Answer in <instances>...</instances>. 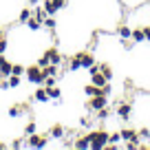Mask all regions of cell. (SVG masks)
<instances>
[{
    "label": "cell",
    "instance_id": "obj_1",
    "mask_svg": "<svg viewBox=\"0 0 150 150\" xmlns=\"http://www.w3.org/2000/svg\"><path fill=\"white\" fill-rule=\"evenodd\" d=\"M88 144H91V148L93 150H102V148H106V144H108V132L106 130H91L88 135Z\"/></svg>",
    "mask_w": 150,
    "mask_h": 150
},
{
    "label": "cell",
    "instance_id": "obj_2",
    "mask_svg": "<svg viewBox=\"0 0 150 150\" xmlns=\"http://www.w3.org/2000/svg\"><path fill=\"white\" fill-rule=\"evenodd\" d=\"M24 77H27L31 84H44V77H47V75L42 73V66L40 64H31V66L24 69Z\"/></svg>",
    "mask_w": 150,
    "mask_h": 150
},
{
    "label": "cell",
    "instance_id": "obj_3",
    "mask_svg": "<svg viewBox=\"0 0 150 150\" xmlns=\"http://www.w3.org/2000/svg\"><path fill=\"white\" fill-rule=\"evenodd\" d=\"M47 144H49V135H40V132L27 135V146L29 148H47Z\"/></svg>",
    "mask_w": 150,
    "mask_h": 150
},
{
    "label": "cell",
    "instance_id": "obj_4",
    "mask_svg": "<svg viewBox=\"0 0 150 150\" xmlns=\"http://www.w3.org/2000/svg\"><path fill=\"white\" fill-rule=\"evenodd\" d=\"M104 106H108L106 95H95V97H91L88 102H86V110H91V112H97L99 108H104Z\"/></svg>",
    "mask_w": 150,
    "mask_h": 150
},
{
    "label": "cell",
    "instance_id": "obj_5",
    "mask_svg": "<svg viewBox=\"0 0 150 150\" xmlns=\"http://www.w3.org/2000/svg\"><path fill=\"white\" fill-rule=\"evenodd\" d=\"M132 115V104L130 102H119L117 104V117L119 119H128Z\"/></svg>",
    "mask_w": 150,
    "mask_h": 150
},
{
    "label": "cell",
    "instance_id": "obj_6",
    "mask_svg": "<svg viewBox=\"0 0 150 150\" xmlns=\"http://www.w3.org/2000/svg\"><path fill=\"white\" fill-rule=\"evenodd\" d=\"M44 55L49 57V62H51V64H60V62H62V53L57 51V47L47 49V51H44Z\"/></svg>",
    "mask_w": 150,
    "mask_h": 150
},
{
    "label": "cell",
    "instance_id": "obj_7",
    "mask_svg": "<svg viewBox=\"0 0 150 150\" xmlns=\"http://www.w3.org/2000/svg\"><path fill=\"white\" fill-rule=\"evenodd\" d=\"M11 66H13V64L5 57V53H0V73L9 77V75H11Z\"/></svg>",
    "mask_w": 150,
    "mask_h": 150
},
{
    "label": "cell",
    "instance_id": "obj_8",
    "mask_svg": "<svg viewBox=\"0 0 150 150\" xmlns=\"http://www.w3.org/2000/svg\"><path fill=\"white\" fill-rule=\"evenodd\" d=\"M27 110H29V106L20 102V104H16V106L9 108V117H20V115H22V112H27Z\"/></svg>",
    "mask_w": 150,
    "mask_h": 150
},
{
    "label": "cell",
    "instance_id": "obj_9",
    "mask_svg": "<svg viewBox=\"0 0 150 150\" xmlns=\"http://www.w3.org/2000/svg\"><path fill=\"white\" fill-rule=\"evenodd\" d=\"M80 69H82V55H80V53H75V55H73V57L69 60V71L77 73Z\"/></svg>",
    "mask_w": 150,
    "mask_h": 150
},
{
    "label": "cell",
    "instance_id": "obj_10",
    "mask_svg": "<svg viewBox=\"0 0 150 150\" xmlns=\"http://www.w3.org/2000/svg\"><path fill=\"white\" fill-rule=\"evenodd\" d=\"M80 55H82V69H91V66L95 64L93 53H88V51H80Z\"/></svg>",
    "mask_w": 150,
    "mask_h": 150
},
{
    "label": "cell",
    "instance_id": "obj_11",
    "mask_svg": "<svg viewBox=\"0 0 150 150\" xmlns=\"http://www.w3.org/2000/svg\"><path fill=\"white\" fill-rule=\"evenodd\" d=\"M119 132H122V139L124 141H139V132H137V130L124 128V130H119Z\"/></svg>",
    "mask_w": 150,
    "mask_h": 150
},
{
    "label": "cell",
    "instance_id": "obj_12",
    "mask_svg": "<svg viewBox=\"0 0 150 150\" xmlns=\"http://www.w3.org/2000/svg\"><path fill=\"white\" fill-rule=\"evenodd\" d=\"M91 82H93L95 86H104L108 80H106V77L102 75V71H95V73H91Z\"/></svg>",
    "mask_w": 150,
    "mask_h": 150
},
{
    "label": "cell",
    "instance_id": "obj_13",
    "mask_svg": "<svg viewBox=\"0 0 150 150\" xmlns=\"http://www.w3.org/2000/svg\"><path fill=\"white\" fill-rule=\"evenodd\" d=\"M49 135H51L53 139H62V137H64V126H60V124H53L51 130H49Z\"/></svg>",
    "mask_w": 150,
    "mask_h": 150
},
{
    "label": "cell",
    "instance_id": "obj_14",
    "mask_svg": "<svg viewBox=\"0 0 150 150\" xmlns=\"http://www.w3.org/2000/svg\"><path fill=\"white\" fill-rule=\"evenodd\" d=\"M47 93H49V97H51V99H57V102L62 99V88H60V86H55V84L47 86Z\"/></svg>",
    "mask_w": 150,
    "mask_h": 150
},
{
    "label": "cell",
    "instance_id": "obj_15",
    "mask_svg": "<svg viewBox=\"0 0 150 150\" xmlns=\"http://www.w3.org/2000/svg\"><path fill=\"white\" fill-rule=\"evenodd\" d=\"M130 40H132V42H144V40H146V31H144V27H139V29H132V35H130Z\"/></svg>",
    "mask_w": 150,
    "mask_h": 150
},
{
    "label": "cell",
    "instance_id": "obj_16",
    "mask_svg": "<svg viewBox=\"0 0 150 150\" xmlns=\"http://www.w3.org/2000/svg\"><path fill=\"white\" fill-rule=\"evenodd\" d=\"M35 102H42V104H47V102H51V97H49V93H47V88H38L35 91Z\"/></svg>",
    "mask_w": 150,
    "mask_h": 150
},
{
    "label": "cell",
    "instance_id": "obj_17",
    "mask_svg": "<svg viewBox=\"0 0 150 150\" xmlns=\"http://www.w3.org/2000/svg\"><path fill=\"white\" fill-rule=\"evenodd\" d=\"M73 148H80V150H86V148H91V144H88V137H77V139L73 141Z\"/></svg>",
    "mask_w": 150,
    "mask_h": 150
},
{
    "label": "cell",
    "instance_id": "obj_18",
    "mask_svg": "<svg viewBox=\"0 0 150 150\" xmlns=\"http://www.w3.org/2000/svg\"><path fill=\"white\" fill-rule=\"evenodd\" d=\"M117 35L122 38V40H130V35H132V27H126V24H124V27H119V29H117Z\"/></svg>",
    "mask_w": 150,
    "mask_h": 150
},
{
    "label": "cell",
    "instance_id": "obj_19",
    "mask_svg": "<svg viewBox=\"0 0 150 150\" xmlns=\"http://www.w3.org/2000/svg\"><path fill=\"white\" fill-rule=\"evenodd\" d=\"M99 71H102V75H104V77H106L108 82H112V75H115V73H112L110 64H106V62H104V64H99Z\"/></svg>",
    "mask_w": 150,
    "mask_h": 150
},
{
    "label": "cell",
    "instance_id": "obj_20",
    "mask_svg": "<svg viewBox=\"0 0 150 150\" xmlns=\"http://www.w3.org/2000/svg\"><path fill=\"white\" fill-rule=\"evenodd\" d=\"M27 27H29V31H40V29H42V22H40L38 18H33V16H31V18L27 20Z\"/></svg>",
    "mask_w": 150,
    "mask_h": 150
},
{
    "label": "cell",
    "instance_id": "obj_21",
    "mask_svg": "<svg viewBox=\"0 0 150 150\" xmlns=\"http://www.w3.org/2000/svg\"><path fill=\"white\" fill-rule=\"evenodd\" d=\"M42 9H44V11H47V13H49V16H55V13H57V9H55V5H53V0H44V2H42Z\"/></svg>",
    "mask_w": 150,
    "mask_h": 150
},
{
    "label": "cell",
    "instance_id": "obj_22",
    "mask_svg": "<svg viewBox=\"0 0 150 150\" xmlns=\"http://www.w3.org/2000/svg\"><path fill=\"white\" fill-rule=\"evenodd\" d=\"M20 84H22V75H13V73H11L9 75V86H11V88H18Z\"/></svg>",
    "mask_w": 150,
    "mask_h": 150
},
{
    "label": "cell",
    "instance_id": "obj_23",
    "mask_svg": "<svg viewBox=\"0 0 150 150\" xmlns=\"http://www.w3.org/2000/svg\"><path fill=\"white\" fill-rule=\"evenodd\" d=\"M55 16H47V18H44V22H42V27H47L49 31H53V29H55Z\"/></svg>",
    "mask_w": 150,
    "mask_h": 150
},
{
    "label": "cell",
    "instance_id": "obj_24",
    "mask_svg": "<svg viewBox=\"0 0 150 150\" xmlns=\"http://www.w3.org/2000/svg\"><path fill=\"white\" fill-rule=\"evenodd\" d=\"M31 16H33V11H31V9H29V7H24V9H22V11H20V16H18V20H20V22H27V20H29V18H31Z\"/></svg>",
    "mask_w": 150,
    "mask_h": 150
},
{
    "label": "cell",
    "instance_id": "obj_25",
    "mask_svg": "<svg viewBox=\"0 0 150 150\" xmlns=\"http://www.w3.org/2000/svg\"><path fill=\"white\" fill-rule=\"evenodd\" d=\"M95 115H97V119H108V117H110V108H108V106H104V108H99V110L95 112Z\"/></svg>",
    "mask_w": 150,
    "mask_h": 150
},
{
    "label": "cell",
    "instance_id": "obj_26",
    "mask_svg": "<svg viewBox=\"0 0 150 150\" xmlns=\"http://www.w3.org/2000/svg\"><path fill=\"white\" fill-rule=\"evenodd\" d=\"M47 11H44V9H40V7H38V9L35 11H33V18H38V20H40V22H44V18H47Z\"/></svg>",
    "mask_w": 150,
    "mask_h": 150
},
{
    "label": "cell",
    "instance_id": "obj_27",
    "mask_svg": "<svg viewBox=\"0 0 150 150\" xmlns=\"http://www.w3.org/2000/svg\"><path fill=\"white\" fill-rule=\"evenodd\" d=\"M35 130H38V124L35 122H29L27 126H24V135H33Z\"/></svg>",
    "mask_w": 150,
    "mask_h": 150
},
{
    "label": "cell",
    "instance_id": "obj_28",
    "mask_svg": "<svg viewBox=\"0 0 150 150\" xmlns=\"http://www.w3.org/2000/svg\"><path fill=\"white\" fill-rule=\"evenodd\" d=\"M0 88H2V91H9L11 88V86H9V77L2 75V73H0Z\"/></svg>",
    "mask_w": 150,
    "mask_h": 150
},
{
    "label": "cell",
    "instance_id": "obj_29",
    "mask_svg": "<svg viewBox=\"0 0 150 150\" xmlns=\"http://www.w3.org/2000/svg\"><path fill=\"white\" fill-rule=\"evenodd\" d=\"M24 69H27V66H22V64H13V66H11V73H13V75H24Z\"/></svg>",
    "mask_w": 150,
    "mask_h": 150
},
{
    "label": "cell",
    "instance_id": "obj_30",
    "mask_svg": "<svg viewBox=\"0 0 150 150\" xmlns=\"http://www.w3.org/2000/svg\"><path fill=\"white\" fill-rule=\"evenodd\" d=\"M5 51H7V38L2 33V29H0V53H5Z\"/></svg>",
    "mask_w": 150,
    "mask_h": 150
},
{
    "label": "cell",
    "instance_id": "obj_31",
    "mask_svg": "<svg viewBox=\"0 0 150 150\" xmlns=\"http://www.w3.org/2000/svg\"><path fill=\"white\" fill-rule=\"evenodd\" d=\"M53 5H55V9L60 11V9H64V7L69 5V0H53Z\"/></svg>",
    "mask_w": 150,
    "mask_h": 150
},
{
    "label": "cell",
    "instance_id": "obj_32",
    "mask_svg": "<svg viewBox=\"0 0 150 150\" xmlns=\"http://www.w3.org/2000/svg\"><path fill=\"white\" fill-rule=\"evenodd\" d=\"M22 146H24V141H22V139H16V141H13V144H11V148H16V150H20V148H22Z\"/></svg>",
    "mask_w": 150,
    "mask_h": 150
},
{
    "label": "cell",
    "instance_id": "obj_33",
    "mask_svg": "<svg viewBox=\"0 0 150 150\" xmlns=\"http://www.w3.org/2000/svg\"><path fill=\"white\" fill-rule=\"evenodd\" d=\"M139 137H144V139H150V130H148V128H141V130H139Z\"/></svg>",
    "mask_w": 150,
    "mask_h": 150
},
{
    "label": "cell",
    "instance_id": "obj_34",
    "mask_svg": "<svg viewBox=\"0 0 150 150\" xmlns=\"http://www.w3.org/2000/svg\"><path fill=\"white\" fill-rule=\"evenodd\" d=\"M80 126L88 128V126H91V117H82V119H80Z\"/></svg>",
    "mask_w": 150,
    "mask_h": 150
},
{
    "label": "cell",
    "instance_id": "obj_35",
    "mask_svg": "<svg viewBox=\"0 0 150 150\" xmlns=\"http://www.w3.org/2000/svg\"><path fill=\"white\" fill-rule=\"evenodd\" d=\"M38 64H40V66H47V64H49V57H47V55H42L40 60H38Z\"/></svg>",
    "mask_w": 150,
    "mask_h": 150
},
{
    "label": "cell",
    "instance_id": "obj_36",
    "mask_svg": "<svg viewBox=\"0 0 150 150\" xmlns=\"http://www.w3.org/2000/svg\"><path fill=\"white\" fill-rule=\"evenodd\" d=\"M7 148V144H5V141H0V150H5Z\"/></svg>",
    "mask_w": 150,
    "mask_h": 150
},
{
    "label": "cell",
    "instance_id": "obj_37",
    "mask_svg": "<svg viewBox=\"0 0 150 150\" xmlns=\"http://www.w3.org/2000/svg\"><path fill=\"white\" fill-rule=\"evenodd\" d=\"M38 2H40V0H29V5H38Z\"/></svg>",
    "mask_w": 150,
    "mask_h": 150
},
{
    "label": "cell",
    "instance_id": "obj_38",
    "mask_svg": "<svg viewBox=\"0 0 150 150\" xmlns=\"http://www.w3.org/2000/svg\"><path fill=\"white\" fill-rule=\"evenodd\" d=\"M0 29H2V27H0Z\"/></svg>",
    "mask_w": 150,
    "mask_h": 150
}]
</instances>
